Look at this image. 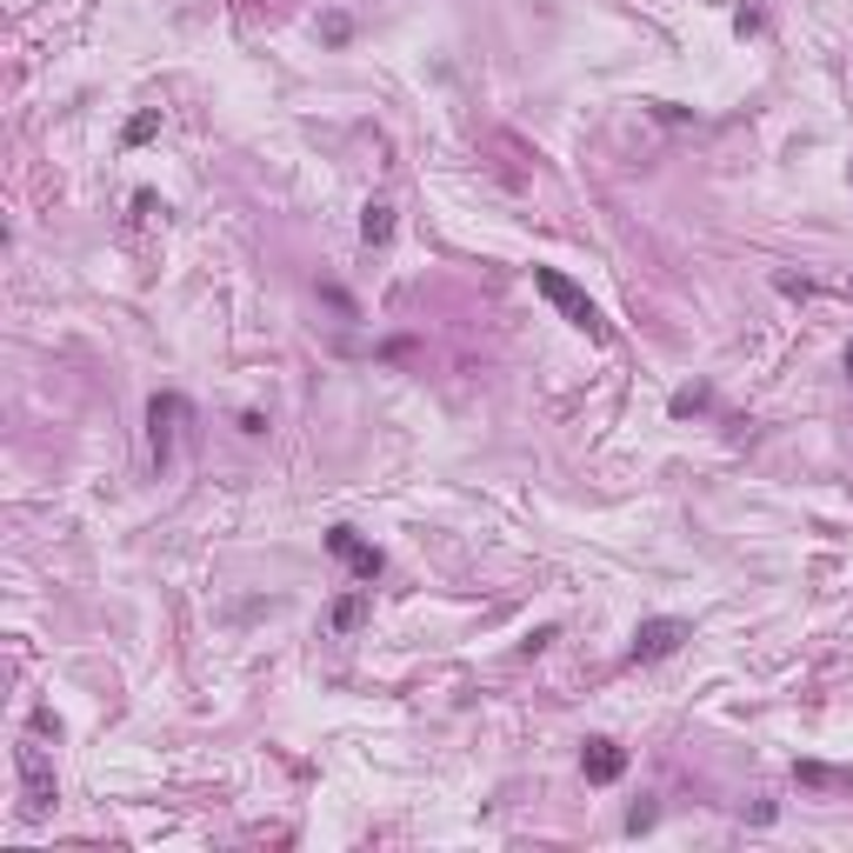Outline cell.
<instances>
[{"label": "cell", "instance_id": "cell-14", "mask_svg": "<svg viewBox=\"0 0 853 853\" xmlns=\"http://www.w3.org/2000/svg\"><path fill=\"white\" fill-rule=\"evenodd\" d=\"M840 294H846V300H853V274H846V287H840Z\"/></svg>", "mask_w": 853, "mask_h": 853}, {"label": "cell", "instance_id": "cell-5", "mask_svg": "<svg viewBox=\"0 0 853 853\" xmlns=\"http://www.w3.org/2000/svg\"><path fill=\"white\" fill-rule=\"evenodd\" d=\"M580 774H587L593 787H614V781L627 774V747H614V740H587V747H580Z\"/></svg>", "mask_w": 853, "mask_h": 853}, {"label": "cell", "instance_id": "cell-9", "mask_svg": "<svg viewBox=\"0 0 853 853\" xmlns=\"http://www.w3.org/2000/svg\"><path fill=\"white\" fill-rule=\"evenodd\" d=\"M153 134H160V107H147V114H134V121H127V134H121V140H127V147H147V140H153Z\"/></svg>", "mask_w": 853, "mask_h": 853}, {"label": "cell", "instance_id": "cell-7", "mask_svg": "<svg viewBox=\"0 0 853 853\" xmlns=\"http://www.w3.org/2000/svg\"><path fill=\"white\" fill-rule=\"evenodd\" d=\"M367 607H374V593L361 587V593H340V601L327 607V634H354L361 621H367Z\"/></svg>", "mask_w": 853, "mask_h": 853}, {"label": "cell", "instance_id": "cell-6", "mask_svg": "<svg viewBox=\"0 0 853 853\" xmlns=\"http://www.w3.org/2000/svg\"><path fill=\"white\" fill-rule=\"evenodd\" d=\"M680 640H687V621H647L634 634V660H667Z\"/></svg>", "mask_w": 853, "mask_h": 853}, {"label": "cell", "instance_id": "cell-10", "mask_svg": "<svg viewBox=\"0 0 853 853\" xmlns=\"http://www.w3.org/2000/svg\"><path fill=\"white\" fill-rule=\"evenodd\" d=\"M320 34H327V41L340 47V41H348V34H354V21H348V14H327V21H320Z\"/></svg>", "mask_w": 853, "mask_h": 853}, {"label": "cell", "instance_id": "cell-2", "mask_svg": "<svg viewBox=\"0 0 853 853\" xmlns=\"http://www.w3.org/2000/svg\"><path fill=\"white\" fill-rule=\"evenodd\" d=\"M14 766H21V814L27 820H47L54 814V760H47V747L41 740H21V753H14Z\"/></svg>", "mask_w": 853, "mask_h": 853}, {"label": "cell", "instance_id": "cell-8", "mask_svg": "<svg viewBox=\"0 0 853 853\" xmlns=\"http://www.w3.org/2000/svg\"><path fill=\"white\" fill-rule=\"evenodd\" d=\"M361 240H367V247H387V240H394V201H367V207H361Z\"/></svg>", "mask_w": 853, "mask_h": 853}, {"label": "cell", "instance_id": "cell-1", "mask_svg": "<svg viewBox=\"0 0 853 853\" xmlns=\"http://www.w3.org/2000/svg\"><path fill=\"white\" fill-rule=\"evenodd\" d=\"M534 287H541V294H547V300L560 307V320H573V327H580L587 340H601V348L614 340V327L601 320V307H593V300H587V294H580V287L567 281V274H554V268H534Z\"/></svg>", "mask_w": 853, "mask_h": 853}, {"label": "cell", "instance_id": "cell-11", "mask_svg": "<svg viewBox=\"0 0 853 853\" xmlns=\"http://www.w3.org/2000/svg\"><path fill=\"white\" fill-rule=\"evenodd\" d=\"M707 407V387H687V394H673V413H701Z\"/></svg>", "mask_w": 853, "mask_h": 853}, {"label": "cell", "instance_id": "cell-13", "mask_svg": "<svg viewBox=\"0 0 853 853\" xmlns=\"http://www.w3.org/2000/svg\"><path fill=\"white\" fill-rule=\"evenodd\" d=\"M846 380H853V348H846Z\"/></svg>", "mask_w": 853, "mask_h": 853}, {"label": "cell", "instance_id": "cell-4", "mask_svg": "<svg viewBox=\"0 0 853 853\" xmlns=\"http://www.w3.org/2000/svg\"><path fill=\"white\" fill-rule=\"evenodd\" d=\"M327 554H333V560H348L367 587H374V580H380V567H387V560H380V547H367L354 527H333V534H327Z\"/></svg>", "mask_w": 853, "mask_h": 853}, {"label": "cell", "instance_id": "cell-12", "mask_svg": "<svg viewBox=\"0 0 853 853\" xmlns=\"http://www.w3.org/2000/svg\"><path fill=\"white\" fill-rule=\"evenodd\" d=\"M653 820H660V807H653V800H640V807L627 814V827H634V833H640V827H653Z\"/></svg>", "mask_w": 853, "mask_h": 853}, {"label": "cell", "instance_id": "cell-3", "mask_svg": "<svg viewBox=\"0 0 853 853\" xmlns=\"http://www.w3.org/2000/svg\"><path fill=\"white\" fill-rule=\"evenodd\" d=\"M181 426H187V400H181V394H153V407H147V447H153V467L174 460Z\"/></svg>", "mask_w": 853, "mask_h": 853}]
</instances>
